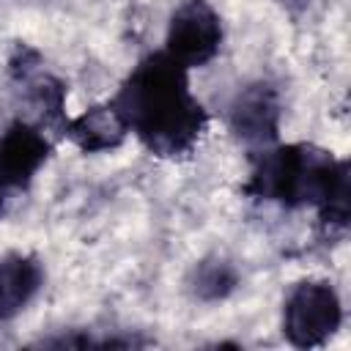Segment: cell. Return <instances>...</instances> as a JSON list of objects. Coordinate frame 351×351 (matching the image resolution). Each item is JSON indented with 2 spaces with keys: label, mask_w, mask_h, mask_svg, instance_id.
<instances>
[{
  "label": "cell",
  "mask_w": 351,
  "mask_h": 351,
  "mask_svg": "<svg viewBox=\"0 0 351 351\" xmlns=\"http://www.w3.org/2000/svg\"><path fill=\"white\" fill-rule=\"evenodd\" d=\"M107 101L156 159L189 156L208 129V112L189 85V69L165 49L148 52L132 66Z\"/></svg>",
  "instance_id": "1"
},
{
  "label": "cell",
  "mask_w": 351,
  "mask_h": 351,
  "mask_svg": "<svg viewBox=\"0 0 351 351\" xmlns=\"http://www.w3.org/2000/svg\"><path fill=\"white\" fill-rule=\"evenodd\" d=\"M250 176L241 192L252 200L282 208H315L318 219L332 228L348 225L351 165L313 143H274L250 151Z\"/></svg>",
  "instance_id": "2"
},
{
  "label": "cell",
  "mask_w": 351,
  "mask_h": 351,
  "mask_svg": "<svg viewBox=\"0 0 351 351\" xmlns=\"http://www.w3.org/2000/svg\"><path fill=\"white\" fill-rule=\"evenodd\" d=\"M343 324V299L329 280L307 277L288 288L280 329L293 348L326 346Z\"/></svg>",
  "instance_id": "3"
},
{
  "label": "cell",
  "mask_w": 351,
  "mask_h": 351,
  "mask_svg": "<svg viewBox=\"0 0 351 351\" xmlns=\"http://www.w3.org/2000/svg\"><path fill=\"white\" fill-rule=\"evenodd\" d=\"M8 77L22 96L25 115L19 118L33 121L47 134L55 132L58 137H63V129L69 123V115H66L69 85L44 69L41 52L27 44H16L14 55L8 58Z\"/></svg>",
  "instance_id": "4"
},
{
  "label": "cell",
  "mask_w": 351,
  "mask_h": 351,
  "mask_svg": "<svg viewBox=\"0 0 351 351\" xmlns=\"http://www.w3.org/2000/svg\"><path fill=\"white\" fill-rule=\"evenodd\" d=\"M225 41V25L219 11L208 0H181L167 19L165 52L184 69L208 66Z\"/></svg>",
  "instance_id": "5"
},
{
  "label": "cell",
  "mask_w": 351,
  "mask_h": 351,
  "mask_svg": "<svg viewBox=\"0 0 351 351\" xmlns=\"http://www.w3.org/2000/svg\"><path fill=\"white\" fill-rule=\"evenodd\" d=\"M282 99L280 88L269 80H252L239 88L228 104V129L250 151L280 143Z\"/></svg>",
  "instance_id": "6"
},
{
  "label": "cell",
  "mask_w": 351,
  "mask_h": 351,
  "mask_svg": "<svg viewBox=\"0 0 351 351\" xmlns=\"http://www.w3.org/2000/svg\"><path fill=\"white\" fill-rule=\"evenodd\" d=\"M55 151L52 134L25 118H14L0 134V184L8 195L25 192Z\"/></svg>",
  "instance_id": "7"
},
{
  "label": "cell",
  "mask_w": 351,
  "mask_h": 351,
  "mask_svg": "<svg viewBox=\"0 0 351 351\" xmlns=\"http://www.w3.org/2000/svg\"><path fill=\"white\" fill-rule=\"evenodd\" d=\"M47 280L44 263L36 252L8 250L0 255V324L14 321L41 293Z\"/></svg>",
  "instance_id": "8"
},
{
  "label": "cell",
  "mask_w": 351,
  "mask_h": 351,
  "mask_svg": "<svg viewBox=\"0 0 351 351\" xmlns=\"http://www.w3.org/2000/svg\"><path fill=\"white\" fill-rule=\"evenodd\" d=\"M126 137H129V129L121 121V115L112 110L110 101H101V104L82 110L80 115L69 118V123L63 129V140L74 143L82 154L118 151L126 143Z\"/></svg>",
  "instance_id": "9"
},
{
  "label": "cell",
  "mask_w": 351,
  "mask_h": 351,
  "mask_svg": "<svg viewBox=\"0 0 351 351\" xmlns=\"http://www.w3.org/2000/svg\"><path fill=\"white\" fill-rule=\"evenodd\" d=\"M241 282V274L236 269V263L225 255H206L200 258L189 277H186V285H189V293L197 299V302H206V304H217V302H225Z\"/></svg>",
  "instance_id": "10"
},
{
  "label": "cell",
  "mask_w": 351,
  "mask_h": 351,
  "mask_svg": "<svg viewBox=\"0 0 351 351\" xmlns=\"http://www.w3.org/2000/svg\"><path fill=\"white\" fill-rule=\"evenodd\" d=\"M8 200H11V195L3 189V184H0V219H3V214H5V208H8Z\"/></svg>",
  "instance_id": "11"
}]
</instances>
